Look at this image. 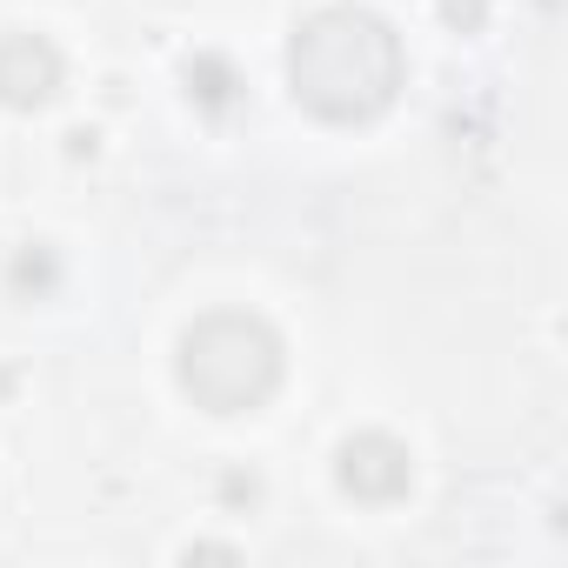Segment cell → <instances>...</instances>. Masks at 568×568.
Returning <instances> with one entry per match:
<instances>
[{"instance_id":"obj_2","label":"cell","mask_w":568,"mask_h":568,"mask_svg":"<svg viewBox=\"0 0 568 568\" xmlns=\"http://www.w3.org/2000/svg\"><path fill=\"white\" fill-rule=\"evenodd\" d=\"M281 375V348L261 322L247 315H214L187 335L181 348V382L194 388V402H207L214 415H241L254 408Z\"/></svg>"},{"instance_id":"obj_3","label":"cell","mask_w":568,"mask_h":568,"mask_svg":"<svg viewBox=\"0 0 568 568\" xmlns=\"http://www.w3.org/2000/svg\"><path fill=\"white\" fill-rule=\"evenodd\" d=\"M54 81H61V61H54V48H48V41H34V34L0 41V101L34 108V101H48V94H54Z\"/></svg>"},{"instance_id":"obj_4","label":"cell","mask_w":568,"mask_h":568,"mask_svg":"<svg viewBox=\"0 0 568 568\" xmlns=\"http://www.w3.org/2000/svg\"><path fill=\"white\" fill-rule=\"evenodd\" d=\"M342 481H348L355 495H368V501H388V495L408 488V455H402L395 442L368 435V442H355V448L342 455Z\"/></svg>"},{"instance_id":"obj_1","label":"cell","mask_w":568,"mask_h":568,"mask_svg":"<svg viewBox=\"0 0 568 568\" xmlns=\"http://www.w3.org/2000/svg\"><path fill=\"white\" fill-rule=\"evenodd\" d=\"M288 74H295V94L322 121H368L402 88V48L375 14L328 8L295 34Z\"/></svg>"}]
</instances>
